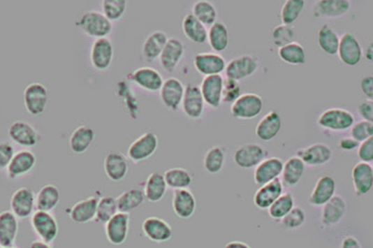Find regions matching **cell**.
<instances>
[{
    "mask_svg": "<svg viewBox=\"0 0 373 248\" xmlns=\"http://www.w3.org/2000/svg\"><path fill=\"white\" fill-rule=\"evenodd\" d=\"M266 156L267 150L261 145L247 144L236 150L233 161L242 169H252L265 160Z\"/></svg>",
    "mask_w": 373,
    "mask_h": 248,
    "instance_id": "30bf717a",
    "label": "cell"
},
{
    "mask_svg": "<svg viewBox=\"0 0 373 248\" xmlns=\"http://www.w3.org/2000/svg\"><path fill=\"white\" fill-rule=\"evenodd\" d=\"M182 110L189 119H198L205 110V101L199 86L189 83L185 87L182 103Z\"/></svg>",
    "mask_w": 373,
    "mask_h": 248,
    "instance_id": "7c38bea8",
    "label": "cell"
},
{
    "mask_svg": "<svg viewBox=\"0 0 373 248\" xmlns=\"http://www.w3.org/2000/svg\"><path fill=\"white\" fill-rule=\"evenodd\" d=\"M355 124L353 114L344 108H330L324 111L317 119L320 127L330 131L342 132L349 129Z\"/></svg>",
    "mask_w": 373,
    "mask_h": 248,
    "instance_id": "52a82bcc",
    "label": "cell"
},
{
    "mask_svg": "<svg viewBox=\"0 0 373 248\" xmlns=\"http://www.w3.org/2000/svg\"><path fill=\"white\" fill-rule=\"evenodd\" d=\"M258 60L255 55L244 54L231 60L226 65L225 73L228 79L240 82L257 72Z\"/></svg>",
    "mask_w": 373,
    "mask_h": 248,
    "instance_id": "ba28073f",
    "label": "cell"
},
{
    "mask_svg": "<svg viewBox=\"0 0 373 248\" xmlns=\"http://www.w3.org/2000/svg\"><path fill=\"white\" fill-rule=\"evenodd\" d=\"M341 248H362V245L355 236L349 235L342 240Z\"/></svg>",
    "mask_w": 373,
    "mask_h": 248,
    "instance_id": "94428289",
    "label": "cell"
},
{
    "mask_svg": "<svg viewBox=\"0 0 373 248\" xmlns=\"http://www.w3.org/2000/svg\"><path fill=\"white\" fill-rule=\"evenodd\" d=\"M225 163V152L221 147H213L207 152L204 159L205 169L210 174L221 172Z\"/></svg>",
    "mask_w": 373,
    "mask_h": 248,
    "instance_id": "c3c4849f",
    "label": "cell"
},
{
    "mask_svg": "<svg viewBox=\"0 0 373 248\" xmlns=\"http://www.w3.org/2000/svg\"><path fill=\"white\" fill-rule=\"evenodd\" d=\"M19 233V219L10 211L0 213V247H15Z\"/></svg>",
    "mask_w": 373,
    "mask_h": 248,
    "instance_id": "f1b7e54d",
    "label": "cell"
},
{
    "mask_svg": "<svg viewBox=\"0 0 373 248\" xmlns=\"http://www.w3.org/2000/svg\"><path fill=\"white\" fill-rule=\"evenodd\" d=\"M184 54H185V46H184L182 41L177 38H168L166 45L164 46L161 57L159 58L161 68L167 73H172L180 65Z\"/></svg>",
    "mask_w": 373,
    "mask_h": 248,
    "instance_id": "e0dca14e",
    "label": "cell"
},
{
    "mask_svg": "<svg viewBox=\"0 0 373 248\" xmlns=\"http://www.w3.org/2000/svg\"><path fill=\"white\" fill-rule=\"evenodd\" d=\"M37 157L30 150L16 152L6 169L8 177L15 180L29 175L35 168Z\"/></svg>",
    "mask_w": 373,
    "mask_h": 248,
    "instance_id": "2e32d148",
    "label": "cell"
},
{
    "mask_svg": "<svg viewBox=\"0 0 373 248\" xmlns=\"http://www.w3.org/2000/svg\"><path fill=\"white\" fill-rule=\"evenodd\" d=\"M305 6V1L303 0H286L281 10V20L283 24L291 27L292 24H294L299 18Z\"/></svg>",
    "mask_w": 373,
    "mask_h": 248,
    "instance_id": "681fc988",
    "label": "cell"
},
{
    "mask_svg": "<svg viewBox=\"0 0 373 248\" xmlns=\"http://www.w3.org/2000/svg\"><path fill=\"white\" fill-rule=\"evenodd\" d=\"M317 43L320 49L326 54L335 55L338 52L339 38L332 29L324 24L317 33Z\"/></svg>",
    "mask_w": 373,
    "mask_h": 248,
    "instance_id": "ee69618b",
    "label": "cell"
},
{
    "mask_svg": "<svg viewBox=\"0 0 373 248\" xmlns=\"http://www.w3.org/2000/svg\"><path fill=\"white\" fill-rule=\"evenodd\" d=\"M129 80L143 90L150 92V93L160 92L164 82L160 72L154 68H147V66L136 69L133 73L130 74Z\"/></svg>",
    "mask_w": 373,
    "mask_h": 248,
    "instance_id": "ffe728a7",
    "label": "cell"
},
{
    "mask_svg": "<svg viewBox=\"0 0 373 248\" xmlns=\"http://www.w3.org/2000/svg\"><path fill=\"white\" fill-rule=\"evenodd\" d=\"M224 82V79L221 75H214V76L204 78L200 91H201L205 104L213 108L221 107Z\"/></svg>",
    "mask_w": 373,
    "mask_h": 248,
    "instance_id": "7402d4cb",
    "label": "cell"
},
{
    "mask_svg": "<svg viewBox=\"0 0 373 248\" xmlns=\"http://www.w3.org/2000/svg\"><path fill=\"white\" fill-rule=\"evenodd\" d=\"M142 231L149 241L163 244L173 237V228L169 223L158 217H147L142 223Z\"/></svg>",
    "mask_w": 373,
    "mask_h": 248,
    "instance_id": "8fae6325",
    "label": "cell"
},
{
    "mask_svg": "<svg viewBox=\"0 0 373 248\" xmlns=\"http://www.w3.org/2000/svg\"><path fill=\"white\" fill-rule=\"evenodd\" d=\"M351 8L348 0H319L314 5L316 17L336 18L346 15Z\"/></svg>",
    "mask_w": 373,
    "mask_h": 248,
    "instance_id": "d6a6232c",
    "label": "cell"
},
{
    "mask_svg": "<svg viewBox=\"0 0 373 248\" xmlns=\"http://www.w3.org/2000/svg\"><path fill=\"white\" fill-rule=\"evenodd\" d=\"M185 86L180 80L169 78L164 80L160 90L161 101L167 110L177 111L182 103Z\"/></svg>",
    "mask_w": 373,
    "mask_h": 248,
    "instance_id": "9a60e30c",
    "label": "cell"
},
{
    "mask_svg": "<svg viewBox=\"0 0 373 248\" xmlns=\"http://www.w3.org/2000/svg\"><path fill=\"white\" fill-rule=\"evenodd\" d=\"M373 136V124L372 122L366 121H361L353 124L351 128V138L355 139L359 144L367 140Z\"/></svg>",
    "mask_w": 373,
    "mask_h": 248,
    "instance_id": "11a10c76",
    "label": "cell"
},
{
    "mask_svg": "<svg viewBox=\"0 0 373 248\" xmlns=\"http://www.w3.org/2000/svg\"><path fill=\"white\" fill-rule=\"evenodd\" d=\"M297 157H299L305 166H324L332 158V150L328 145L316 143L297 150Z\"/></svg>",
    "mask_w": 373,
    "mask_h": 248,
    "instance_id": "603a6c76",
    "label": "cell"
},
{
    "mask_svg": "<svg viewBox=\"0 0 373 248\" xmlns=\"http://www.w3.org/2000/svg\"><path fill=\"white\" fill-rule=\"evenodd\" d=\"M15 154V147L9 142H0V171L6 170Z\"/></svg>",
    "mask_w": 373,
    "mask_h": 248,
    "instance_id": "9f6ffc18",
    "label": "cell"
},
{
    "mask_svg": "<svg viewBox=\"0 0 373 248\" xmlns=\"http://www.w3.org/2000/svg\"><path fill=\"white\" fill-rule=\"evenodd\" d=\"M282 128V119L277 111L272 110L267 113L258 122L255 133L261 141L269 142L277 138Z\"/></svg>",
    "mask_w": 373,
    "mask_h": 248,
    "instance_id": "4dcf8cb0",
    "label": "cell"
},
{
    "mask_svg": "<svg viewBox=\"0 0 373 248\" xmlns=\"http://www.w3.org/2000/svg\"><path fill=\"white\" fill-rule=\"evenodd\" d=\"M172 207L175 216L180 219H191L196 211V196L189 189H177L173 195Z\"/></svg>",
    "mask_w": 373,
    "mask_h": 248,
    "instance_id": "d6986e66",
    "label": "cell"
},
{
    "mask_svg": "<svg viewBox=\"0 0 373 248\" xmlns=\"http://www.w3.org/2000/svg\"><path fill=\"white\" fill-rule=\"evenodd\" d=\"M272 41L275 46L284 47L294 43L295 31L293 27L280 24L275 27L272 33Z\"/></svg>",
    "mask_w": 373,
    "mask_h": 248,
    "instance_id": "f5cc1de1",
    "label": "cell"
},
{
    "mask_svg": "<svg viewBox=\"0 0 373 248\" xmlns=\"http://www.w3.org/2000/svg\"><path fill=\"white\" fill-rule=\"evenodd\" d=\"M336 188V181L332 177L323 175L317 180L309 198V203L316 207L326 205L335 195Z\"/></svg>",
    "mask_w": 373,
    "mask_h": 248,
    "instance_id": "4316f807",
    "label": "cell"
},
{
    "mask_svg": "<svg viewBox=\"0 0 373 248\" xmlns=\"http://www.w3.org/2000/svg\"><path fill=\"white\" fill-rule=\"evenodd\" d=\"M159 147V138L156 133L147 132L136 139L128 147V158L133 163H142L149 160L157 152Z\"/></svg>",
    "mask_w": 373,
    "mask_h": 248,
    "instance_id": "277c9868",
    "label": "cell"
},
{
    "mask_svg": "<svg viewBox=\"0 0 373 248\" xmlns=\"http://www.w3.org/2000/svg\"><path fill=\"white\" fill-rule=\"evenodd\" d=\"M194 66L200 74L205 77L221 75L226 68V61L219 54L213 52H201L196 55Z\"/></svg>",
    "mask_w": 373,
    "mask_h": 248,
    "instance_id": "ac0fdd59",
    "label": "cell"
},
{
    "mask_svg": "<svg viewBox=\"0 0 373 248\" xmlns=\"http://www.w3.org/2000/svg\"><path fill=\"white\" fill-rule=\"evenodd\" d=\"M76 27L89 37L96 40L107 38L113 29L112 23L108 20L102 13L97 10H89L83 13L76 22Z\"/></svg>",
    "mask_w": 373,
    "mask_h": 248,
    "instance_id": "6da1fadb",
    "label": "cell"
},
{
    "mask_svg": "<svg viewBox=\"0 0 373 248\" xmlns=\"http://www.w3.org/2000/svg\"><path fill=\"white\" fill-rule=\"evenodd\" d=\"M295 200L293 195L286 192L283 194L270 207L268 214L272 219L281 220L286 214L295 207Z\"/></svg>",
    "mask_w": 373,
    "mask_h": 248,
    "instance_id": "7dc6e473",
    "label": "cell"
},
{
    "mask_svg": "<svg viewBox=\"0 0 373 248\" xmlns=\"http://www.w3.org/2000/svg\"><path fill=\"white\" fill-rule=\"evenodd\" d=\"M29 248H52V247H51V245L48 244V242L41 241V240H36V241H33L31 242V245H30Z\"/></svg>",
    "mask_w": 373,
    "mask_h": 248,
    "instance_id": "e7e4bbea",
    "label": "cell"
},
{
    "mask_svg": "<svg viewBox=\"0 0 373 248\" xmlns=\"http://www.w3.org/2000/svg\"><path fill=\"white\" fill-rule=\"evenodd\" d=\"M359 143L352 138H344L339 141V147L344 150H353L358 147Z\"/></svg>",
    "mask_w": 373,
    "mask_h": 248,
    "instance_id": "6125c7cd",
    "label": "cell"
},
{
    "mask_svg": "<svg viewBox=\"0 0 373 248\" xmlns=\"http://www.w3.org/2000/svg\"><path fill=\"white\" fill-rule=\"evenodd\" d=\"M163 177L167 188L175 189V191L189 189L193 183L191 173L181 167H174V168L167 170L163 174Z\"/></svg>",
    "mask_w": 373,
    "mask_h": 248,
    "instance_id": "b9f144b4",
    "label": "cell"
},
{
    "mask_svg": "<svg viewBox=\"0 0 373 248\" xmlns=\"http://www.w3.org/2000/svg\"><path fill=\"white\" fill-rule=\"evenodd\" d=\"M10 212L18 219H27L36 211V194L31 189L22 187L16 189L10 202Z\"/></svg>",
    "mask_w": 373,
    "mask_h": 248,
    "instance_id": "8992f818",
    "label": "cell"
},
{
    "mask_svg": "<svg viewBox=\"0 0 373 248\" xmlns=\"http://www.w3.org/2000/svg\"><path fill=\"white\" fill-rule=\"evenodd\" d=\"M49 101L48 90L43 83L33 82L24 91V104L27 112L38 117L45 112Z\"/></svg>",
    "mask_w": 373,
    "mask_h": 248,
    "instance_id": "3957f363",
    "label": "cell"
},
{
    "mask_svg": "<svg viewBox=\"0 0 373 248\" xmlns=\"http://www.w3.org/2000/svg\"><path fill=\"white\" fill-rule=\"evenodd\" d=\"M305 172V164L297 156L289 158L284 163L282 174L283 185L288 187L296 186L300 180H302L303 174Z\"/></svg>",
    "mask_w": 373,
    "mask_h": 248,
    "instance_id": "f35d334b",
    "label": "cell"
},
{
    "mask_svg": "<svg viewBox=\"0 0 373 248\" xmlns=\"http://www.w3.org/2000/svg\"><path fill=\"white\" fill-rule=\"evenodd\" d=\"M359 115L364 121L372 122L373 121V102L372 100H366L358 105Z\"/></svg>",
    "mask_w": 373,
    "mask_h": 248,
    "instance_id": "680465c9",
    "label": "cell"
},
{
    "mask_svg": "<svg viewBox=\"0 0 373 248\" xmlns=\"http://www.w3.org/2000/svg\"><path fill=\"white\" fill-rule=\"evenodd\" d=\"M193 15L205 27L213 26L218 18V10L211 2L201 0L197 1L193 7Z\"/></svg>",
    "mask_w": 373,
    "mask_h": 248,
    "instance_id": "f6af8a7d",
    "label": "cell"
},
{
    "mask_svg": "<svg viewBox=\"0 0 373 248\" xmlns=\"http://www.w3.org/2000/svg\"><path fill=\"white\" fill-rule=\"evenodd\" d=\"M167 185L163 175L159 172H153L147 178L144 187L145 199L149 203H159L163 200L167 191Z\"/></svg>",
    "mask_w": 373,
    "mask_h": 248,
    "instance_id": "e575fe53",
    "label": "cell"
},
{
    "mask_svg": "<svg viewBox=\"0 0 373 248\" xmlns=\"http://www.w3.org/2000/svg\"><path fill=\"white\" fill-rule=\"evenodd\" d=\"M91 63L98 71H105L112 65L114 48L108 38H98L91 49Z\"/></svg>",
    "mask_w": 373,
    "mask_h": 248,
    "instance_id": "5bb4252c",
    "label": "cell"
},
{
    "mask_svg": "<svg viewBox=\"0 0 373 248\" xmlns=\"http://www.w3.org/2000/svg\"><path fill=\"white\" fill-rule=\"evenodd\" d=\"M96 139L93 128L82 125L74 130L69 138V149L74 154L82 155L87 152Z\"/></svg>",
    "mask_w": 373,
    "mask_h": 248,
    "instance_id": "836d02e7",
    "label": "cell"
},
{
    "mask_svg": "<svg viewBox=\"0 0 373 248\" xmlns=\"http://www.w3.org/2000/svg\"><path fill=\"white\" fill-rule=\"evenodd\" d=\"M241 96V86L239 82L235 80H224V89H222V102L226 104H233Z\"/></svg>",
    "mask_w": 373,
    "mask_h": 248,
    "instance_id": "db71d44e",
    "label": "cell"
},
{
    "mask_svg": "<svg viewBox=\"0 0 373 248\" xmlns=\"http://www.w3.org/2000/svg\"><path fill=\"white\" fill-rule=\"evenodd\" d=\"M10 138L15 144L24 147H33L38 143V133L37 130L29 122L16 121L9 127Z\"/></svg>",
    "mask_w": 373,
    "mask_h": 248,
    "instance_id": "44dd1931",
    "label": "cell"
},
{
    "mask_svg": "<svg viewBox=\"0 0 373 248\" xmlns=\"http://www.w3.org/2000/svg\"><path fill=\"white\" fill-rule=\"evenodd\" d=\"M306 216L303 209L300 207H293L288 214H286L282 219L280 220L283 228L288 231L297 230L305 224Z\"/></svg>",
    "mask_w": 373,
    "mask_h": 248,
    "instance_id": "816d5d0a",
    "label": "cell"
},
{
    "mask_svg": "<svg viewBox=\"0 0 373 248\" xmlns=\"http://www.w3.org/2000/svg\"><path fill=\"white\" fill-rule=\"evenodd\" d=\"M347 205L341 195H334L326 205H323L321 221L325 227L330 228L339 224L344 219Z\"/></svg>",
    "mask_w": 373,
    "mask_h": 248,
    "instance_id": "484cf974",
    "label": "cell"
},
{
    "mask_svg": "<svg viewBox=\"0 0 373 248\" xmlns=\"http://www.w3.org/2000/svg\"><path fill=\"white\" fill-rule=\"evenodd\" d=\"M182 30L185 37L191 43L205 44L207 41V27L194 17L193 13L186 15L182 21Z\"/></svg>",
    "mask_w": 373,
    "mask_h": 248,
    "instance_id": "74e56055",
    "label": "cell"
},
{
    "mask_svg": "<svg viewBox=\"0 0 373 248\" xmlns=\"http://www.w3.org/2000/svg\"><path fill=\"white\" fill-rule=\"evenodd\" d=\"M168 37L163 31L152 32L147 36L142 46V54L147 61H155L161 57V52L166 45Z\"/></svg>",
    "mask_w": 373,
    "mask_h": 248,
    "instance_id": "d590c367",
    "label": "cell"
},
{
    "mask_svg": "<svg viewBox=\"0 0 373 248\" xmlns=\"http://www.w3.org/2000/svg\"><path fill=\"white\" fill-rule=\"evenodd\" d=\"M358 156L363 163H372L373 160V138L367 139L359 144Z\"/></svg>",
    "mask_w": 373,
    "mask_h": 248,
    "instance_id": "6f0895ef",
    "label": "cell"
},
{
    "mask_svg": "<svg viewBox=\"0 0 373 248\" xmlns=\"http://www.w3.org/2000/svg\"><path fill=\"white\" fill-rule=\"evenodd\" d=\"M33 231L41 241L51 245L59 234V226L51 212L36 210L30 217Z\"/></svg>",
    "mask_w": 373,
    "mask_h": 248,
    "instance_id": "7a4b0ae2",
    "label": "cell"
},
{
    "mask_svg": "<svg viewBox=\"0 0 373 248\" xmlns=\"http://www.w3.org/2000/svg\"><path fill=\"white\" fill-rule=\"evenodd\" d=\"M224 248H251L246 242L242 241H231L225 245Z\"/></svg>",
    "mask_w": 373,
    "mask_h": 248,
    "instance_id": "be15d7a7",
    "label": "cell"
},
{
    "mask_svg": "<svg viewBox=\"0 0 373 248\" xmlns=\"http://www.w3.org/2000/svg\"><path fill=\"white\" fill-rule=\"evenodd\" d=\"M284 186L282 181L277 178L272 182L261 186L256 191L253 202L261 210L268 209L283 194Z\"/></svg>",
    "mask_w": 373,
    "mask_h": 248,
    "instance_id": "83f0119b",
    "label": "cell"
},
{
    "mask_svg": "<svg viewBox=\"0 0 373 248\" xmlns=\"http://www.w3.org/2000/svg\"><path fill=\"white\" fill-rule=\"evenodd\" d=\"M0 248H17V247H0Z\"/></svg>",
    "mask_w": 373,
    "mask_h": 248,
    "instance_id": "003e7915",
    "label": "cell"
},
{
    "mask_svg": "<svg viewBox=\"0 0 373 248\" xmlns=\"http://www.w3.org/2000/svg\"><path fill=\"white\" fill-rule=\"evenodd\" d=\"M352 181L356 195H366L372 191L373 185V169L372 164L356 163L352 170Z\"/></svg>",
    "mask_w": 373,
    "mask_h": 248,
    "instance_id": "f546056e",
    "label": "cell"
},
{
    "mask_svg": "<svg viewBox=\"0 0 373 248\" xmlns=\"http://www.w3.org/2000/svg\"><path fill=\"white\" fill-rule=\"evenodd\" d=\"M130 214L118 212L105 224V233L110 244L121 245L126 242L130 231Z\"/></svg>",
    "mask_w": 373,
    "mask_h": 248,
    "instance_id": "9c48e42d",
    "label": "cell"
},
{
    "mask_svg": "<svg viewBox=\"0 0 373 248\" xmlns=\"http://www.w3.org/2000/svg\"><path fill=\"white\" fill-rule=\"evenodd\" d=\"M119 212L130 214L140 207L145 200L144 192L141 189H131L122 192L116 199Z\"/></svg>",
    "mask_w": 373,
    "mask_h": 248,
    "instance_id": "60d3db41",
    "label": "cell"
},
{
    "mask_svg": "<svg viewBox=\"0 0 373 248\" xmlns=\"http://www.w3.org/2000/svg\"><path fill=\"white\" fill-rule=\"evenodd\" d=\"M126 0H104L102 1V13L111 23L121 20L126 12Z\"/></svg>",
    "mask_w": 373,
    "mask_h": 248,
    "instance_id": "f907efd6",
    "label": "cell"
},
{
    "mask_svg": "<svg viewBox=\"0 0 373 248\" xmlns=\"http://www.w3.org/2000/svg\"><path fill=\"white\" fill-rule=\"evenodd\" d=\"M98 199L91 196L80 200L72 206L69 211V217L76 224H87L96 219Z\"/></svg>",
    "mask_w": 373,
    "mask_h": 248,
    "instance_id": "1f68e13d",
    "label": "cell"
},
{
    "mask_svg": "<svg viewBox=\"0 0 373 248\" xmlns=\"http://www.w3.org/2000/svg\"><path fill=\"white\" fill-rule=\"evenodd\" d=\"M284 163L280 158L265 159L255 168L254 180L257 185L263 186L279 178Z\"/></svg>",
    "mask_w": 373,
    "mask_h": 248,
    "instance_id": "d4e9b609",
    "label": "cell"
},
{
    "mask_svg": "<svg viewBox=\"0 0 373 248\" xmlns=\"http://www.w3.org/2000/svg\"><path fill=\"white\" fill-rule=\"evenodd\" d=\"M117 200L112 196H105L98 200L97 203L96 219L94 221L105 225L108 220L112 219L118 213Z\"/></svg>",
    "mask_w": 373,
    "mask_h": 248,
    "instance_id": "bcb514c9",
    "label": "cell"
},
{
    "mask_svg": "<svg viewBox=\"0 0 373 248\" xmlns=\"http://www.w3.org/2000/svg\"><path fill=\"white\" fill-rule=\"evenodd\" d=\"M280 59L288 65L300 66L306 63V52L300 43H292L278 50Z\"/></svg>",
    "mask_w": 373,
    "mask_h": 248,
    "instance_id": "7bdbcfd3",
    "label": "cell"
},
{
    "mask_svg": "<svg viewBox=\"0 0 373 248\" xmlns=\"http://www.w3.org/2000/svg\"><path fill=\"white\" fill-rule=\"evenodd\" d=\"M207 41L211 48L216 52L226 51L229 46L230 38L227 27L221 22H216L210 27L207 34Z\"/></svg>",
    "mask_w": 373,
    "mask_h": 248,
    "instance_id": "ab89813d",
    "label": "cell"
},
{
    "mask_svg": "<svg viewBox=\"0 0 373 248\" xmlns=\"http://www.w3.org/2000/svg\"><path fill=\"white\" fill-rule=\"evenodd\" d=\"M360 89L364 96L367 97V100H372L373 99V79L372 76H367L363 78L360 82Z\"/></svg>",
    "mask_w": 373,
    "mask_h": 248,
    "instance_id": "91938a15",
    "label": "cell"
},
{
    "mask_svg": "<svg viewBox=\"0 0 373 248\" xmlns=\"http://www.w3.org/2000/svg\"><path fill=\"white\" fill-rule=\"evenodd\" d=\"M339 59L346 66H355L360 63L362 48L358 38L351 32L344 33L339 38L338 52Z\"/></svg>",
    "mask_w": 373,
    "mask_h": 248,
    "instance_id": "4fadbf2b",
    "label": "cell"
},
{
    "mask_svg": "<svg viewBox=\"0 0 373 248\" xmlns=\"http://www.w3.org/2000/svg\"><path fill=\"white\" fill-rule=\"evenodd\" d=\"M263 99L257 94H241L231 108L233 118L252 119L257 118L263 110Z\"/></svg>",
    "mask_w": 373,
    "mask_h": 248,
    "instance_id": "5b68a950",
    "label": "cell"
},
{
    "mask_svg": "<svg viewBox=\"0 0 373 248\" xmlns=\"http://www.w3.org/2000/svg\"><path fill=\"white\" fill-rule=\"evenodd\" d=\"M365 57H366L367 59L369 61H372L373 59V45L372 43H370L369 47L366 49V52H365Z\"/></svg>",
    "mask_w": 373,
    "mask_h": 248,
    "instance_id": "03108f58",
    "label": "cell"
},
{
    "mask_svg": "<svg viewBox=\"0 0 373 248\" xmlns=\"http://www.w3.org/2000/svg\"><path fill=\"white\" fill-rule=\"evenodd\" d=\"M59 189L52 184H47L36 194V210L52 212L59 205Z\"/></svg>",
    "mask_w": 373,
    "mask_h": 248,
    "instance_id": "8d00e7d4",
    "label": "cell"
},
{
    "mask_svg": "<svg viewBox=\"0 0 373 248\" xmlns=\"http://www.w3.org/2000/svg\"><path fill=\"white\" fill-rule=\"evenodd\" d=\"M104 171L113 182L124 180L129 171L126 157L121 152H111L104 159Z\"/></svg>",
    "mask_w": 373,
    "mask_h": 248,
    "instance_id": "cb8c5ba5",
    "label": "cell"
}]
</instances>
